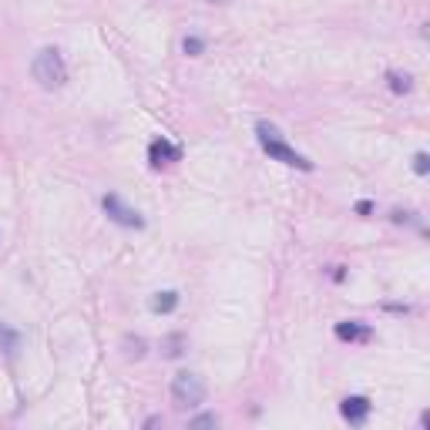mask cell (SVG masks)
<instances>
[{"label":"cell","instance_id":"obj_1","mask_svg":"<svg viewBox=\"0 0 430 430\" xmlns=\"http://www.w3.org/2000/svg\"><path fill=\"white\" fill-rule=\"evenodd\" d=\"M256 138H259L262 151H266L272 162H282V165H289V169H300V171H313V162H309V158H302L296 148H289V145H286V138L279 135V128H276V125L259 121V125H256Z\"/></svg>","mask_w":430,"mask_h":430},{"label":"cell","instance_id":"obj_2","mask_svg":"<svg viewBox=\"0 0 430 430\" xmlns=\"http://www.w3.org/2000/svg\"><path fill=\"white\" fill-rule=\"evenodd\" d=\"M31 75H34V81L40 88L54 91V88H61L68 81V64H64V57H61L57 47H40L34 54V61H31Z\"/></svg>","mask_w":430,"mask_h":430},{"label":"cell","instance_id":"obj_3","mask_svg":"<svg viewBox=\"0 0 430 430\" xmlns=\"http://www.w3.org/2000/svg\"><path fill=\"white\" fill-rule=\"evenodd\" d=\"M171 400L178 407H185V410L199 407L206 400V380L199 374H192V370H178L171 376Z\"/></svg>","mask_w":430,"mask_h":430},{"label":"cell","instance_id":"obj_4","mask_svg":"<svg viewBox=\"0 0 430 430\" xmlns=\"http://www.w3.org/2000/svg\"><path fill=\"white\" fill-rule=\"evenodd\" d=\"M101 208L108 212V219H112V222L125 225V229H145L141 212H138V208H131L121 195H105V199H101Z\"/></svg>","mask_w":430,"mask_h":430},{"label":"cell","instance_id":"obj_5","mask_svg":"<svg viewBox=\"0 0 430 430\" xmlns=\"http://www.w3.org/2000/svg\"><path fill=\"white\" fill-rule=\"evenodd\" d=\"M178 155H182V148L165 141V138H155L148 145V162L155 169H162V165H169V162H178Z\"/></svg>","mask_w":430,"mask_h":430},{"label":"cell","instance_id":"obj_6","mask_svg":"<svg viewBox=\"0 0 430 430\" xmlns=\"http://www.w3.org/2000/svg\"><path fill=\"white\" fill-rule=\"evenodd\" d=\"M339 413H343L350 424H363V420L370 417V400H367V397H346V400L339 404Z\"/></svg>","mask_w":430,"mask_h":430},{"label":"cell","instance_id":"obj_7","mask_svg":"<svg viewBox=\"0 0 430 430\" xmlns=\"http://www.w3.org/2000/svg\"><path fill=\"white\" fill-rule=\"evenodd\" d=\"M337 337L343 343H356V339H370V326H363L360 319H343L337 323Z\"/></svg>","mask_w":430,"mask_h":430},{"label":"cell","instance_id":"obj_8","mask_svg":"<svg viewBox=\"0 0 430 430\" xmlns=\"http://www.w3.org/2000/svg\"><path fill=\"white\" fill-rule=\"evenodd\" d=\"M148 306H151V313H171V309L178 306V293H175V289H165V293H155Z\"/></svg>","mask_w":430,"mask_h":430},{"label":"cell","instance_id":"obj_9","mask_svg":"<svg viewBox=\"0 0 430 430\" xmlns=\"http://www.w3.org/2000/svg\"><path fill=\"white\" fill-rule=\"evenodd\" d=\"M387 81H390V91L393 94H407L413 88L410 75H400V71H390V75H387Z\"/></svg>","mask_w":430,"mask_h":430},{"label":"cell","instance_id":"obj_10","mask_svg":"<svg viewBox=\"0 0 430 430\" xmlns=\"http://www.w3.org/2000/svg\"><path fill=\"white\" fill-rule=\"evenodd\" d=\"M182 346H185V337H182V333H171V337L162 343L165 356H171V360H175V356H182Z\"/></svg>","mask_w":430,"mask_h":430},{"label":"cell","instance_id":"obj_11","mask_svg":"<svg viewBox=\"0 0 430 430\" xmlns=\"http://www.w3.org/2000/svg\"><path fill=\"white\" fill-rule=\"evenodd\" d=\"M182 51H185L188 57H199L202 51H206V40H202V38H185V40H182Z\"/></svg>","mask_w":430,"mask_h":430},{"label":"cell","instance_id":"obj_12","mask_svg":"<svg viewBox=\"0 0 430 430\" xmlns=\"http://www.w3.org/2000/svg\"><path fill=\"white\" fill-rule=\"evenodd\" d=\"M125 346H128V356H135V360H141L145 356V339L141 337H135V339H125Z\"/></svg>","mask_w":430,"mask_h":430},{"label":"cell","instance_id":"obj_13","mask_svg":"<svg viewBox=\"0 0 430 430\" xmlns=\"http://www.w3.org/2000/svg\"><path fill=\"white\" fill-rule=\"evenodd\" d=\"M413 171H417V175H427L430 171V155L427 151H417V155H413Z\"/></svg>","mask_w":430,"mask_h":430},{"label":"cell","instance_id":"obj_14","mask_svg":"<svg viewBox=\"0 0 430 430\" xmlns=\"http://www.w3.org/2000/svg\"><path fill=\"white\" fill-rule=\"evenodd\" d=\"M215 424H219V417H215V413H202V417H195V420H192V427H215Z\"/></svg>","mask_w":430,"mask_h":430},{"label":"cell","instance_id":"obj_15","mask_svg":"<svg viewBox=\"0 0 430 430\" xmlns=\"http://www.w3.org/2000/svg\"><path fill=\"white\" fill-rule=\"evenodd\" d=\"M0 343H3V350H14L17 346V333H10V330L0 326Z\"/></svg>","mask_w":430,"mask_h":430},{"label":"cell","instance_id":"obj_16","mask_svg":"<svg viewBox=\"0 0 430 430\" xmlns=\"http://www.w3.org/2000/svg\"><path fill=\"white\" fill-rule=\"evenodd\" d=\"M370 208H374L370 202H360V206H356V212H360V215H370Z\"/></svg>","mask_w":430,"mask_h":430},{"label":"cell","instance_id":"obj_17","mask_svg":"<svg viewBox=\"0 0 430 430\" xmlns=\"http://www.w3.org/2000/svg\"><path fill=\"white\" fill-rule=\"evenodd\" d=\"M212 3H215V0H212Z\"/></svg>","mask_w":430,"mask_h":430}]
</instances>
